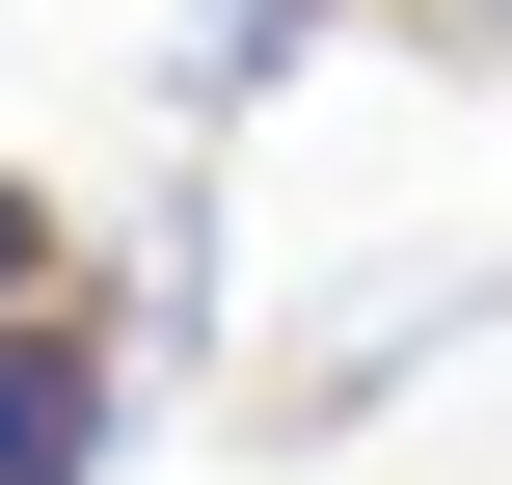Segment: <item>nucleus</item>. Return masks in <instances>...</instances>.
<instances>
[{
  "label": "nucleus",
  "instance_id": "nucleus-1",
  "mask_svg": "<svg viewBox=\"0 0 512 485\" xmlns=\"http://www.w3.org/2000/svg\"><path fill=\"white\" fill-rule=\"evenodd\" d=\"M108 459V351L81 324H0V485H81Z\"/></svg>",
  "mask_w": 512,
  "mask_h": 485
},
{
  "label": "nucleus",
  "instance_id": "nucleus-2",
  "mask_svg": "<svg viewBox=\"0 0 512 485\" xmlns=\"http://www.w3.org/2000/svg\"><path fill=\"white\" fill-rule=\"evenodd\" d=\"M297 27H324V0H189V135H243V108L297 81Z\"/></svg>",
  "mask_w": 512,
  "mask_h": 485
}]
</instances>
